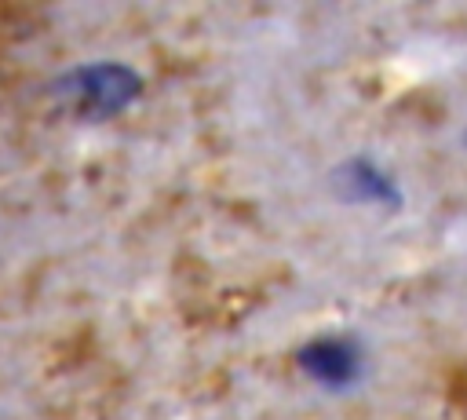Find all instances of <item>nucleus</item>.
Masks as SVG:
<instances>
[{
    "label": "nucleus",
    "mask_w": 467,
    "mask_h": 420,
    "mask_svg": "<svg viewBox=\"0 0 467 420\" xmlns=\"http://www.w3.org/2000/svg\"><path fill=\"white\" fill-rule=\"evenodd\" d=\"M336 190H339V197H347L354 205H383V208L401 205V190H398L394 175L387 168H379L372 157L343 161L336 168Z\"/></svg>",
    "instance_id": "nucleus-3"
},
{
    "label": "nucleus",
    "mask_w": 467,
    "mask_h": 420,
    "mask_svg": "<svg viewBox=\"0 0 467 420\" xmlns=\"http://www.w3.org/2000/svg\"><path fill=\"white\" fill-rule=\"evenodd\" d=\"M296 362L325 391H347L365 373V351L350 336H317L299 347Z\"/></svg>",
    "instance_id": "nucleus-2"
},
{
    "label": "nucleus",
    "mask_w": 467,
    "mask_h": 420,
    "mask_svg": "<svg viewBox=\"0 0 467 420\" xmlns=\"http://www.w3.org/2000/svg\"><path fill=\"white\" fill-rule=\"evenodd\" d=\"M58 91L73 99L77 113L84 117H117L124 113L139 91H142V77L124 66V62H91V66H77L58 80Z\"/></svg>",
    "instance_id": "nucleus-1"
}]
</instances>
